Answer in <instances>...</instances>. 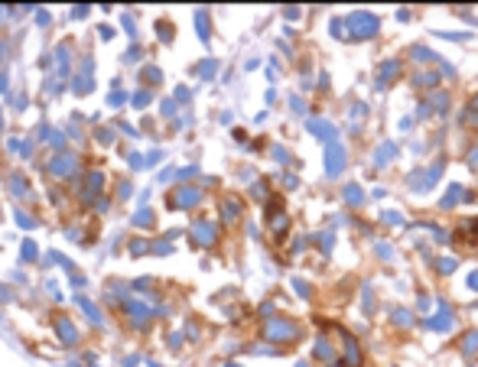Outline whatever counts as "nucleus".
I'll list each match as a JSON object with an SVG mask.
<instances>
[{
	"label": "nucleus",
	"instance_id": "1",
	"mask_svg": "<svg viewBox=\"0 0 478 367\" xmlns=\"http://www.w3.org/2000/svg\"><path fill=\"white\" fill-rule=\"evenodd\" d=\"M348 26H351V33H355L358 39H371V36L380 30V20L374 13H368V10H355L348 16Z\"/></svg>",
	"mask_w": 478,
	"mask_h": 367
},
{
	"label": "nucleus",
	"instance_id": "2",
	"mask_svg": "<svg viewBox=\"0 0 478 367\" xmlns=\"http://www.w3.org/2000/svg\"><path fill=\"white\" fill-rule=\"evenodd\" d=\"M442 176V163H436V166H426V169H417V173H410L407 176V185H410L413 192H426V189H433V182Z\"/></svg>",
	"mask_w": 478,
	"mask_h": 367
},
{
	"label": "nucleus",
	"instance_id": "3",
	"mask_svg": "<svg viewBox=\"0 0 478 367\" xmlns=\"http://www.w3.org/2000/svg\"><path fill=\"white\" fill-rule=\"evenodd\" d=\"M345 146L342 143H332L329 146V153H325V173L329 176H339V173H345Z\"/></svg>",
	"mask_w": 478,
	"mask_h": 367
},
{
	"label": "nucleus",
	"instance_id": "4",
	"mask_svg": "<svg viewBox=\"0 0 478 367\" xmlns=\"http://www.w3.org/2000/svg\"><path fill=\"white\" fill-rule=\"evenodd\" d=\"M397 75H400V62L387 59L384 65L377 68V88H387V85H391V78H397Z\"/></svg>",
	"mask_w": 478,
	"mask_h": 367
},
{
	"label": "nucleus",
	"instance_id": "5",
	"mask_svg": "<svg viewBox=\"0 0 478 367\" xmlns=\"http://www.w3.org/2000/svg\"><path fill=\"white\" fill-rule=\"evenodd\" d=\"M426 325H429V328H436V332H449V328H452V312H449L446 306H439V312L426 322Z\"/></svg>",
	"mask_w": 478,
	"mask_h": 367
},
{
	"label": "nucleus",
	"instance_id": "6",
	"mask_svg": "<svg viewBox=\"0 0 478 367\" xmlns=\"http://www.w3.org/2000/svg\"><path fill=\"white\" fill-rule=\"evenodd\" d=\"M394 156H397V143H384V146H377V153H374V163H377V166H387Z\"/></svg>",
	"mask_w": 478,
	"mask_h": 367
},
{
	"label": "nucleus",
	"instance_id": "7",
	"mask_svg": "<svg viewBox=\"0 0 478 367\" xmlns=\"http://www.w3.org/2000/svg\"><path fill=\"white\" fill-rule=\"evenodd\" d=\"M309 130H313V133H322V140H332V143H335V127H332L329 120H313V124H309Z\"/></svg>",
	"mask_w": 478,
	"mask_h": 367
},
{
	"label": "nucleus",
	"instance_id": "8",
	"mask_svg": "<svg viewBox=\"0 0 478 367\" xmlns=\"http://www.w3.org/2000/svg\"><path fill=\"white\" fill-rule=\"evenodd\" d=\"M462 199H468V195L462 192V185H449L446 199H442V208H452V205H456V202H462Z\"/></svg>",
	"mask_w": 478,
	"mask_h": 367
},
{
	"label": "nucleus",
	"instance_id": "9",
	"mask_svg": "<svg viewBox=\"0 0 478 367\" xmlns=\"http://www.w3.org/2000/svg\"><path fill=\"white\" fill-rule=\"evenodd\" d=\"M345 202L358 208V205L365 202V192H361V185H345Z\"/></svg>",
	"mask_w": 478,
	"mask_h": 367
},
{
	"label": "nucleus",
	"instance_id": "10",
	"mask_svg": "<svg viewBox=\"0 0 478 367\" xmlns=\"http://www.w3.org/2000/svg\"><path fill=\"white\" fill-rule=\"evenodd\" d=\"M410 56L417 59V62H436V59H439L436 52H429L426 46H413V49H410Z\"/></svg>",
	"mask_w": 478,
	"mask_h": 367
},
{
	"label": "nucleus",
	"instance_id": "11",
	"mask_svg": "<svg viewBox=\"0 0 478 367\" xmlns=\"http://www.w3.org/2000/svg\"><path fill=\"white\" fill-rule=\"evenodd\" d=\"M462 351H465L468 357H472V354L478 351V332H468V335H465V341H462Z\"/></svg>",
	"mask_w": 478,
	"mask_h": 367
},
{
	"label": "nucleus",
	"instance_id": "12",
	"mask_svg": "<svg viewBox=\"0 0 478 367\" xmlns=\"http://www.w3.org/2000/svg\"><path fill=\"white\" fill-rule=\"evenodd\" d=\"M413 82H417V88H433V85H436V75L423 71V75H417V78H413Z\"/></svg>",
	"mask_w": 478,
	"mask_h": 367
},
{
	"label": "nucleus",
	"instance_id": "13",
	"mask_svg": "<svg viewBox=\"0 0 478 367\" xmlns=\"http://www.w3.org/2000/svg\"><path fill=\"white\" fill-rule=\"evenodd\" d=\"M394 322H397V325H410V322H413V315H410L407 309H397V312H394Z\"/></svg>",
	"mask_w": 478,
	"mask_h": 367
},
{
	"label": "nucleus",
	"instance_id": "14",
	"mask_svg": "<svg viewBox=\"0 0 478 367\" xmlns=\"http://www.w3.org/2000/svg\"><path fill=\"white\" fill-rule=\"evenodd\" d=\"M436 266H439V273H452L456 270V260H452V257H442Z\"/></svg>",
	"mask_w": 478,
	"mask_h": 367
},
{
	"label": "nucleus",
	"instance_id": "15",
	"mask_svg": "<svg viewBox=\"0 0 478 367\" xmlns=\"http://www.w3.org/2000/svg\"><path fill=\"white\" fill-rule=\"evenodd\" d=\"M358 361H361V351H358V345H348V364H355V367H358Z\"/></svg>",
	"mask_w": 478,
	"mask_h": 367
},
{
	"label": "nucleus",
	"instance_id": "16",
	"mask_svg": "<svg viewBox=\"0 0 478 367\" xmlns=\"http://www.w3.org/2000/svg\"><path fill=\"white\" fill-rule=\"evenodd\" d=\"M384 221H387V225H400V214H397V211H384Z\"/></svg>",
	"mask_w": 478,
	"mask_h": 367
},
{
	"label": "nucleus",
	"instance_id": "17",
	"mask_svg": "<svg viewBox=\"0 0 478 367\" xmlns=\"http://www.w3.org/2000/svg\"><path fill=\"white\" fill-rule=\"evenodd\" d=\"M273 335H293V328L290 325H273Z\"/></svg>",
	"mask_w": 478,
	"mask_h": 367
},
{
	"label": "nucleus",
	"instance_id": "18",
	"mask_svg": "<svg viewBox=\"0 0 478 367\" xmlns=\"http://www.w3.org/2000/svg\"><path fill=\"white\" fill-rule=\"evenodd\" d=\"M377 254H380V257H391V254H394V250H391V247H387V244H377Z\"/></svg>",
	"mask_w": 478,
	"mask_h": 367
},
{
	"label": "nucleus",
	"instance_id": "19",
	"mask_svg": "<svg viewBox=\"0 0 478 367\" xmlns=\"http://www.w3.org/2000/svg\"><path fill=\"white\" fill-rule=\"evenodd\" d=\"M319 354H322V357H329V354H332V348L325 345V341H319Z\"/></svg>",
	"mask_w": 478,
	"mask_h": 367
},
{
	"label": "nucleus",
	"instance_id": "20",
	"mask_svg": "<svg viewBox=\"0 0 478 367\" xmlns=\"http://www.w3.org/2000/svg\"><path fill=\"white\" fill-rule=\"evenodd\" d=\"M468 286H472V289H478V270H475L472 276H468Z\"/></svg>",
	"mask_w": 478,
	"mask_h": 367
}]
</instances>
